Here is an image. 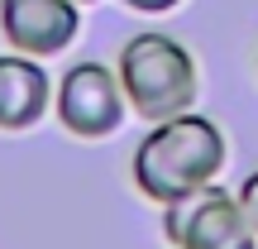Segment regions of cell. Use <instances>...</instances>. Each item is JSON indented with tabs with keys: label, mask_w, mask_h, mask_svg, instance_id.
Returning a JSON list of instances; mask_svg holds the SVG:
<instances>
[{
	"label": "cell",
	"mask_w": 258,
	"mask_h": 249,
	"mask_svg": "<svg viewBox=\"0 0 258 249\" xmlns=\"http://www.w3.org/2000/svg\"><path fill=\"white\" fill-rule=\"evenodd\" d=\"M225 163H230L225 129L201 111H182L148 125V134L134 144L129 177H134L139 196H148L153 206H167L196 187L215 182L225 173Z\"/></svg>",
	"instance_id": "1"
},
{
	"label": "cell",
	"mask_w": 258,
	"mask_h": 249,
	"mask_svg": "<svg viewBox=\"0 0 258 249\" xmlns=\"http://www.w3.org/2000/svg\"><path fill=\"white\" fill-rule=\"evenodd\" d=\"M239 206H244V216H249V225H253V235H258V168L239 182Z\"/></svg>",
	"instance_id": "7"
},
{
	"label": "cell",
	"mask_w": 258,
	"mask_h": 249,
	"mask_svg": "<svg viewBox=\"0 0 258 249\" xmlns=\"http://www.w3.org/2000/svg\"><path fill=\"white\" fill-rule=\"evenodd\" d=\"M115 72H120L129 111H134L139 120H148V125L191 111L196 96H201L196 53L182 43V38L163 34V29L129 34L120 43V53H115Z\"/></svg>",
	"instance_id": "2"
},
{
	"label": "cell",
	"mask_w": 258,
	"mask_h": 249,
	"mask_svg": "<svg viewBox=\"0 0 258 249\" xmlns=\"http://www.w3.org/2000/svg\"><path fill=\"white\" fill-rule=\"evenodd\" d=\"M0 34L15 53L57 58L82 34L77 0H0Z\"/></svg>",
	"instance_id": "5"
},
{
	"label": "cell",
	"mask_w": 258,
	"mask_h": 249,
	"mask_svg": "<svg viewBox=\"0 0 258 249\" xmlns=\"http://www.w3.org/2000/svg\"><path fill=\"white\" fill-rule=\"evenodd\" d=\"M167 249H172V244H167Z\"/></svg>",
	"instance_id": "11"
},
{
	"label": "cell",
	"mask_w": 258,
	"mask_h": 249,
	"mask_svg": "<svg viewBox=\"0 0 258 249\" xmlns=\"http://www.w3.org/2000/svg\"><path fill=\"white\" fill-rule=\"evenodd\" d=\"M77 5H82V10H86V5H101V0H77Z\"/></svg>",
	"instance_id": "9"
},
{
	"label": "cell",
	"mask_w": 258,
	"mask_h": 249,
	"mask_svg": "<svg viewBox=\"0 0 258 249\" xmlns=\"http://www.w3.org/2000/svg\"><path fill=\"white\" fill-rule=\"evenodd\" d=\"M253 67H258V58H253Z\"/></svg>",
	"instance_id": "10"
},
{
	"label": "cell",
	"mask_w": 258,
	"mask_h": 249,
	"mask_svg": "<svg viewBox=\"0 0 258 249\" xmlns=\"http://www.w3.org/2000/svg\"><path fill=\"white\" fill-rule=\"evenodd\" d=\"M124 10H134V15H167V10H177L182 0H120Z\"/></svg>",
	"instance_id": "8"
},
{
	"label": "cell",
	"mask_w": 258,
	"mask_h": 249,
	"mask_svg": "<svg viewBox=\"0 0 258 249\" xmlns=\"http://www.w3.org/2000/svg\"><path fill=\"white\" fill-rule=\"evenodd\" d=\"M163 240L172 249H258V235L239 206V192L206 182L163 206Z\"/></svg>",
	"instance_id": "3"
},
{
	"label": "cell",
	"mask_w": 258,
	"mask_h": 249,
	"mask_svg": "<svg viewBox=\"0 0 258 249\" xmlns=\"http://www.w3.org/2000/svg\"><path fill=\"white\" fill-rule=\"evenodd\" d=\"M53 111V77H48L43 58L29 53H0V129L5 134H24V129L43 125Z\"/></svg>",
	"instance_id": "6"
},
{
	"label": "cell",
	"mask_w": 258,
	"mask_h": 249,
	"mask_svg": "<svg viewBox=\"0 0 258 249\" xmlns=\"http://www.w3.org/2000/svg\"><path fill=\"white\" fill-rule=\"evenodd\" d=\"M53 115L72 139H110L129 115L120 72L110 63H72L53 86Z\"/></svg>",
	"instance_id": "4"
}]
</instances>
